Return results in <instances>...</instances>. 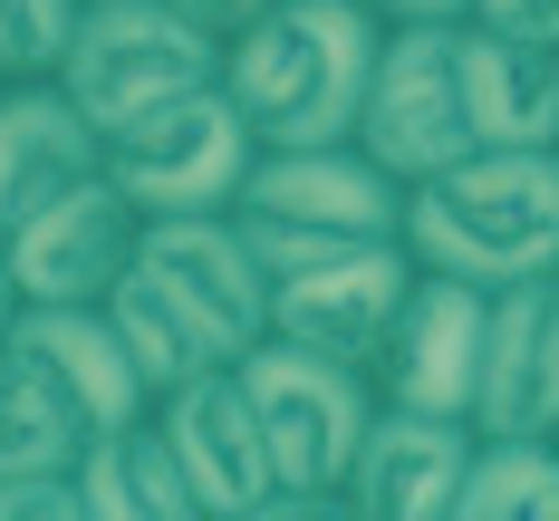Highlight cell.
I'll list each match as a JSON object with an SVG mask.
<instances>
[{"mask_svg":"<svg viewBox=\"0 0 559 521\" xmlns=\"http://www.w3.org/2000/svg\"><path fill=\"white\" fill-rule=\"evenodd\" d=\"M386 20L367 0H271L223 39V87L261 145H329L357 135V97Z\"/></svg>","mask_w":559,"mask_h":521,"instance_id":"6da1fadb","label":"cell"},{"mask_svg":"<svg viewBox=\"0 0 559 521\" xmlns=\"http://www.w3.org/2000/svg\"><path fill=\"white\" fill-rule=\"evenodd\" d=\"M405 251L483 289L559 271V145H473L405 183Z\"/></svg>","mask_w":559,"mask_h":521,"instance_id":"7a4b0ae2","label":"cell"},{"mask_svg":"<svg viewBox=\"0 0 559 521\" xmlns=\"http://www.w3.org/2000/svg\"><path fill=\"white\" fill-rule=\"evenodd\" d=\"M231 223L251 232L261 271H280V261H309V251H337V241H405V183L357 135L261 145L241 193H231Z\"/></svg>","mask_w":559,"mask_h":521,"instance_id":"3957f363","label":"cell"},{"mask_svg":"<svg viewBox=\"0 0 559 521\" xmlns=\"http://www.w3.org/2000/svg\"><path fill=\"white\" fill-rule=\"evenodd\" d=\"M251 155H261V135H251V116L231 107L223 78H193V87L116 116L97 135V165H107V183L135 213H231Z\"/></svg>","mask_w":559,"mask_h":521,"instance_id":"277c9868","label":"cell"},{"mask_svg":"<svg viewBox=\"0 0 559 521\" xmlns=\"http://www.w3.org/2000/svg\"><path fill=\"white\" fill-rule=\"evenodd\" d=\"M241 387L261 405V435H271V463H280V502H347V463H357V435L377 415V377L347 367V357H319V347H289V339H261L231 357Z\"/></svg>","mask_w":559,"mask_h":521,"instance_id":"5b68a950","label":"cell"},{"mask_svg":"<svg viewBox=\"0 0 559 521\" xmlns=\"http://www.w3.org/2000/svg\"><path fill=\"white\" fill-rule=\"evenodd\" d=\"M49 78L87 107V126L107 135L116 116L155 107V97L193 87V78H223V39H213L193 10H174V0H87Z\"/></svg>","mask_w":559,"mask_h":521,"instance_id":"8992f818","label":"cell"},{"mask_svg":"<svg viewBox=\"0 0 559 521\" xmlns=\"http://www.w3.org/2000/svg\"><path fill=\"white\" fill-rule=\"evenodd\" d=\"M357 145H367L395 183H425L435 165L473 155L463 68H453V20H395L386 39H377L367 97H357Z\"/></svg>","mask_w":559,"mask_h":521,"instance_id":"52a82bcc","label":"cell"},{"mask_svg":"<svg viewBox=\"0 0 559 521\" xmlns=\"http://www.w3.org/2000/svg\"><path fill=\"white\" fill-rule=\"evenodd\" d=\"M135 271L213 339V357H241V347L271 339V271L231 213H145Z\"/></svg>","mask_w":559,"mask_h":521,"instance_id":"ba28073f","label":"cell"},{"mask_svg":"<svg viewBox=\"0 0 559 521\" xmlns=\"http://www.w3.org/2000/svg\"><path fill=\"white\" fill-rule=\"evenodd\" d=\"M405 289H415V251L405 241H337V251H309V261H280L271 271V339L347 357V367H377Z\"/></svg>","mask_w":559,"mask_h":521,"instance_id":"9c48e42d","label":"cell"},{"mask_svg":"<svg viewBox=\"0 0 559 521\" xmlns=\"http://www.w3.org/2000/svg\"><path fill=\"white\" fill-rule=\"evenodd\" d=\"M135 232H145V213H135V203L107 183V165L78 174L68 193H49L39 213H20V223L0 232V261H10V289H20V309L107 299L116 271L135 261Z\"/></svg>","mask_w":559,"mask_h":521,"instance_id":"30bf717a","label":"cell"},{"mask_svg":"<svg viewBox=\"0 0 559 521\" xmlns=\"http://www.w3.org/2000/svg\"><path fill=\"white\" fill-rule=\"evenodd\" d=\"M483 339H492V289L463 281V271H425L415 261V289L395 309L386 347H377V396L386 405H425V415H473V387H483Z\"/></svg>","mask_w":559,"mask_h":521,"instance_id":"8fae6325","label":"cell"},{"mask_svg":"<svg viewBox=\"0 0 559 521\" xmlns=\"http://www.w3.org/2000/svg\"><path fill=\"white\" fill-rule=\"evenodd\" d=\"M155 425H165L174 463L193 483V512H280V463L271 435H261V405L241 387V367H203L155 396Z\"/></svg>","mask_w":559,"mask_h":521,"instance_id":"7c38bea8","label":"cell"},{"mask_svg":"<svg viewBox=\"0 0 559 521\" xmlns=\"http://www.w3.org/2000/svg\"><path fill=\"white\" fill-rule=\"evenodd\" d=\"M463 463H473V415H425V405L377 396L357 463H347V502L377 521H453Z\"/></svg>","mask_w":559,"mask_h":521,"instance_id":"4fadbf2b","label":"cell"},{"mask_svg":"<svg viewBox=\"0 0 559 521\" xmlns=\"http://www.w3.org/2000/svg\"><path fill=\"white\" fill-rule=\"evenodd\" d=\"M473 435H559V271L492 289Z\"/></svg>","mask_w":559,"mask_h":521,"instance_id":"5bb4252c","label":"cell"},{"mask_svg":"<svg viewBox=\"0 0 559 521\" xmlns=\"http://www.w3.org/2000/svg\"><path fill=\"white\" fill-rule=\"evenodd\" d=\"M10 339L58 377V396L78 405V425H87V435H107V425H126V415H145V405H155V396H145V377H135V357H126V339H116L107 299L20 309V319H10Z\"/></svg>","mask_w":559,"mask_h":521,"instance_id":"9a60e30c","label":"cell"},{"mask_svg":"<svg viewBox=\"0 0 559 521\" xmlns=\"http://www.w3.org/2000/svg\"><path fill=\"white\" fill-rule=\"evenodd\" d=\"M78 174H97V126L58 78H10L0 87V232L68 193Z\"/></svg>","mask_w":559,"mask_h":521,"instance_id":"2e32d148","label":"cell"},{"mask_svg":"<svg viewBox=\"0 0 559 521\" xmlns=\"http://www.w3.org/2000/svg\"><path fill=\"white\" fill-rule=\"evenodd\" d=\"M453 68H463L473 145H559V49L453 20Z\"/></svg>","mask_w":559,"mask_h":521,"instance_id":"e0dca14e","label":"cell"},{"mask_svg":"<svg viewBox=\"0 0 559 521\" xmlns=\"http://www.w3.org/2000/svg\"><path fill=\"white\" fill-rule=\"evenodd\" d=\"M78 493H87V521H193V483L174 463L155 405L78 445Z\"/></svg>","mask_w":559,"mask_h":521,"instance_id":"ac0fdd59","label":"cell"},{"mask_svg":"<svg viewBox=\"0 0 559 521\" xmlns=\"http://www.w3.org/2000/svg\"><path fill=\"white\" fill-rule=\"evenodd\" d=\"M453 521H559V435H473Z\"/></svg>","mask_w":559,"mask_h":521,"instance_id":"d6986e66","label":"cell"},{"mask_svg":"<svg viewBox=\"0 0 559 521\" xmlns=\"http://www.w3.org/2000/svg\"><path fill=\"white\" fill-rule=\"evenodd\" d=\"M78 445H87V425H78V405L58 396V377L20 339H0V473L78 463Z\"/></svg>","mask_w":559,"mask_h":521,"instance_id":"ffe728a7","label":"cell"},{"mask_svg":"<svg viewBox=\"0 0 559 521\" xmlns=\"http://www.w3.org/2000/svg\"><path fill=\"white\" fill-rule=\"evenodd\" d=\"M107 319H116V339H126V357H135V377H145V396H165V387L203 377V367H231V357H213V339H203V329H193V319H183V309H174L135 261L116 271Z\"/></svg>","mask_w":559,"mask_h":521,"instance_id":"44dd1931","label":"cell"},{"mask_svg":"<svg viewBox=\"0 0 559 521\" xmlns=\"http://www.w3.org/2000/svg\"><path fill=\"white\" fill-rule=\"evenodd\" d=\"M87 0H0V68L10 78H49L68 29H78Z\"/></svg>","mask_w":559,"mask_h":521,"instance_id":"7402d4cb","label":"cell"},{"mask_svg":"<svg viewBox=\"0 0 559 521\" xmlns=\"http://www.w3.org/2000/svg\"><path fill=\"white\" fill-rule=\"evenodd\" d=\"M0 521H87L78 463H49V473H0Z\"/></svg>","mask_w":559,"mask_h":521,"instance_id":"603a6c76","label":"cell"},{"mask_svg":"<svg viewBox=\"0 0 559 521\" xmlns=\"http://www.w3.org/2000/svg\"><path fill=\"white\" fill-rule=\"evenodd\" d=\"M463 20H473V29H502V39H540V49H559V0H473Z\"/></svg>","mask_w":559,"mask_h":521,"instance_id":"cb8c5ba5","label":"cell"},{"mask_svg":"<svg viewBox=\"0 0 559 521\" xmlns=\"http://www.w3.org/2000/svg\"><path fill=\"white\" fill-rule=\"evenodd\" d=\"M174 10H193V20H203L213 39H231V29H241V20H261L271 0H174Z\"/></svg>","mask_w":559,"mask_h":521,"instance_id":"d4e9b609","label":"cell"},{"mask_svg":"<svg viewBox=\"0 0 559 521\" xmlns=\"http://www.w3.org/2000/svg\"><path fill=\"white\" fill-rule=\"evenodd\" d=\"M367 10H377V20H463V10H473V0H367Z\"/></svg>","mask_w":559,"mask_h":521,"instance_id":"484cf974","label":"cell"},{"mask_svg":"<svg viewBox=\"0 0 559 521\" xmlns=\"http://www.w3.org/2000/svg\"><path fill=\"white\" fill-rule=\"evenodd\" d=\"M10 319H20V289H10V261H0V339H10Z\"/></svg>","mask_w":559,"mask_h":521,"instance_id":"4316f807","label":"cell"},{"mask_svg":"<svg viewBox=\"0 0 559 521\" xmlns=\"http://www.w3.org/2000/svg\"><path fill=\"white\" fill-rule=\"evenodd\" d=\"M0 87H10V68H0Z\"/></svg>","mask_w":559,"mask_h":521,"instance_id":"83f0119b","label":"cell"}]
</instances>
